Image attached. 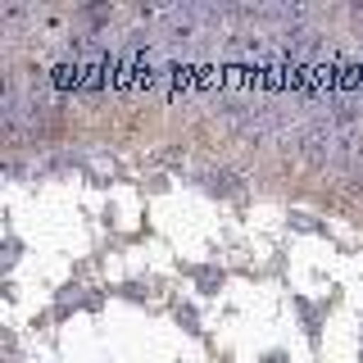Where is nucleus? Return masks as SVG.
Wrapping results in <instances>:
<instances>
[{"label":"nucleus","mask_w":363,"mask_h":363,"mask_svg":"<svg viewBox=\"0 0 363 363\" xmlns=\"http://www.w3.org/2000/svg\"><path fill=\"white\" fill-rule=\"evenodd\" d=\"M264 363H286V359H281V354H268V359H264Z\"/></svg>","instance_id":"3"},{"label":"nucleus","mask_w":363,"mask_h":363,"mask_svg":"<svg viewBox=\"0 0 363 363\" xmlns=\"http://www.w3.org/2000/svg\"><path fill=\"white\" fill-rule=\"evenodd\" d=\"M177 323H182V327H186V332H191V336H196V332H200V323H196V309H177Z\"/></svg>","instance_id":"2"},{"label":"nucleus","mask_w":363,"mask_h":363,"mask_svg":"<svg viewBox=\"0 0 363 363\" xmlns=\"http://www.w3.org/2000/svg\"><path fill=\"white\" fill-rule=\"evenodd\" d=\"M196 286L204 295H213V291L223 286V268H196Z\"/></svg>","instance_id":"1"}]
</instances>
